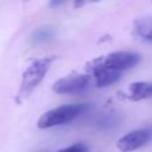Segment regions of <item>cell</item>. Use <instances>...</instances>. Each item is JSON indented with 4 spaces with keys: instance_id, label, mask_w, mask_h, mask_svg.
Masks as SVG:
<instances>
[{
    "instance_id": "6da1fadb",
    "label": "cell",
    "mask_w": 152,
    "mask_h": 152,
    "mask_svg": "<svg viewBox=\"0 0 152 152\" xmlns=\"http://www.w3.org/2000/svg\"><path fill=\"white\" fill-rule=\"evenodd\" d=\"M53 59H55L53 57L39 58L27 66V69L24 71L23 77H21V82H20V87L18 91V99L21 100V99L27 97L37 88V86L45 77Z\"/></svg>"
},
{
    "instance_id": "7a4b0ae2",
    "label": "cell",
    "mask_w": 152,
    "mask_h": 152,
    "mask_svg": "<svg viewBox=\"0 0 152 152\" xmlns=\"http://www.w3.org/2000/svg\"><path fill=\"white\" fill-rule=\"evenodd\" d=\"M87 109H88V106L86 103L64 104V106L56 107L51 110H48L45 114L40 116V119L38 120V127L50 128V127L66 124L74 120L75 118H77L80 114H82Z\"/></svg>"
},
{
    "instance_id": "3957f363",
    "label": "cell",
    "mask_w": 152,
    "mask_h": 152,
    "mask_svg": "<svg viewBox=\"0 0 152 152\" xmlns=\"http://www.w3.org/2000/svg\"><path fill=\"white\" fill-rule=\"evenodd\" d=\"M90 87V78L87 75H70L59 78L53 84V91L57 94H78Z\"/></svg>"
},
{
    "instance_id": "277c9868",
    "label": "cell",
    "mask_w": 152,
    "mask_h": 152,
    "mask_svg": "<svg viewBox=\"0 0 152 152\" xmlns=\"http://www.w3.org/2000/svg\"><path fill=\"white\" fill-rule=\"evenodd\" d=\"M152 140V128H139L131 131L118 140V148L122 152L134 151Z\"/></svg>"
},
{
    "instance_id": "5b68a950",
    "label": "cell",
    "mask_w": 152,
    "mask_h": 152,
    "mask_svg": "<svg viewBox=\"0 0 152 152\" xmlns=\"http://www.w3.org/2000/svg\"><path fill=\"white\" fill-rule=\"evenodd\" d=\"M101 61L109 69L121 72L138 64L140 61V56L131 51H115V52L109 53L107 57H104Z\"/></svg>"
},
{
    "instance_id": "8992f818",
    "label": "cell",
    "mask_w": 152,
    "mask_h": 152,
    "mask_svg": "<svg viewBox=\"0 0 152 152\" xmlns=\"http://www.w3.org/2000/svg\"><path fill=\"white\" fill-rule=\"evenodd\" d=\"M91 74H93L95 84L97 87L109 86V84L116 82L121 75V72H118V71L106 66L101 59L94 62V64L91 66Z\"/></svg>"
},
{
    "instance_id": "52a82bcc",
    "label": "cell",
    "mask_w": 152,
    "mask_h": 152,
    "mask_svg": "<svg viewBox=\"0 0 152 152\" xmlns=\"http://www.w3.org/2000/svg\"><path fill=\"white\" fill-rule=\"evenodd\" d=\"M152 96V82H134L128 87V97L134 101Z\"/></svg>"
},
{
    "instance_id": "ba28073f",
    "label": "cell",
    "mask_w": 152,
    "mask_h": 152,
    "mask_svg": "<svg viewBox=\"0 0 152 152\" xmlns=\"http://www.w3.org/2000/svg\"><path fill=\"white\" fill-rule=\"evenodd\" d=\"M134 30L139 37L147 42H152V17L144 15L134 20Z\"/></svg>"
},
{
    "instance_id": "9c48e42d",
    "label": "cell",
    "mask_w": 152,
    "mask_h": 152,
    "mask_svg": "<svg viewBox=\"0 0 152 152\" xmlns=\"http://www.w3.org/2000/svg\"><path fill=\"white\" fill-rule=\"evenodd\" d=\"M120 124V116L115 113H108V114H104L102 115L101 118L97 119L96 121V125L99 128L101 129H110L115 126H118Z\"/></svg>"
},
{
    "instance_id": "30bf717a",
    "label": "cell",
    "mask_w": 152,
    "mask_h": 152,
    "mask_svg": "<svg viewBox=\"0 0 152 152\" xmlns=\"http://www.w3.org/2000/svg\"><path fill=\"white\" fill-rule=\"evenodd\" d=\"M53 36H55L53 28L48 27V26H44V27L37 28L32 33V40H33V43L40 44V43H45V42L51 40L53 38Z\"/></svg>"
},
{
    "instance_id": "8fae6325",
    "label": "cell",
    "mask_w": 152,
    "mask_h": 152,
    "mask_svg": "<svg viewBox=\"0 0 152 152\" xmlns=\"http://www.w3.org/2000/svg\"><path fill=\"white\" fill-rule=\"evenodd\" d=\"M57 152H88V146L83 142H76L71 146H68L65 148L58 150Z\"/></svg>"
}]
</instances>
